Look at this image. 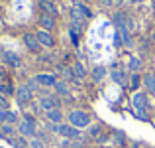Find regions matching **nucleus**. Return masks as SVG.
Segmentation results:
<instances>
[{"label":"nucleus","instance_id":"aec40b11","mask_svg":"<svg viewBox=\"0 0 155 148\" xmlns=\"http://www.w3.org/2000/svg\"><path fill=\"white\" fill-rule=\"evenodd\" d=\"M2 61L8 65V67H12V69H16V67H20V65H22V59H20V55H16V53H12V51H4Z\"/></svg>","mask_w":155,"mask_h":148},{"label":"nucleus","instance_id":"a878e982","mask_svg":"<svg viewBox=\"0 0 155 148\" xmlns=\"http://www.w3.org/2000/svg\"><path fill=\"white\" fill-rule=\"evenodd\" d=\"M26 85H28V89H31L34 93H41V89H43L41 85L35 81V77H28V79H26Z\"/></svg>","mask_w":155,"mask_h":148},{"label":"nucleus","instance_id":"c9c22d12","mask_svg":"<svg viewBox=\"0 0 155 148\" xmlns=\"http://www.w3.org/2000/svg\"><path fill=\"white\" fill-rule=\"evenodd\" d=\"M153 8H155V4H153Z\"/></svg>","mask_w":155,"mask_h":148},{"label":"nucleus","instance_id":"2f4dec72","mask_svg":"<svg viewBox=\"0 0 155 148\" xmlns=\"http://www.w3.org/2000/svg\"><path fill=\"white\" fill-rule=\"evenodd\" d=\"M149 40H151V42L155 44V28H153V30H151V36H149Z\"/></svg>","mask_w":155,"mask_h":148},{"label":"nucleus","instance_id":"e433bc0d","mask_svg":"<svg viewBox=\"0 0 155 148\" xmlns=\"http://www.w3.org/2000/svg\"><path fill=\"white\" fill-rule=\"evenodd\" d=\"M153 71H155V69H153Z\"/></svg>","mask_w":155,"mask_h":148},{"label":"nucleus","instance_id":"f257e3e1","mask_svg":"<svg viewBox=\"0 0 155 148\" xmlns=\"http://www.w3.org/2000/svg\"><path fill=\"white\" fill-rule=\"evenodd\" d=\"M65 121H67L71 126L79 129V130L88 129V126L92 125V117L87 113V111H83V109H71L67 113V117H65Z\"/></svg>","mask_w":155,"mask_h":148},{"label":"nucleus","instance_id":"20e7f679","mask_svg":"<svg viewBox=\"0 0 155 148\" xmlns=\"http://www.w3.org/2000/svg\"><path fill=\"white\" fill-rule=\"evenodd\" d=\"M69 16H71V20L75 24H83L84 20H88V18H92V12H91V8L87 6V4H77V6H71V10H69Z\"/></svg>","mask_w":155,"mask_h":148},{"label":"nucleus","instance_id":"bb28decb","mask_svg":"<svg viewBox=\"0 0 155 148\" xmlns=\"http://www.w3.org/2000/svg\"><path fill=\"white\" fill-rule=\"evenodd\" d=\"M30 148H47V144L41 140V138L34 136V138H30Z\"/></svg>","mask_w":155,"mask_h":148},{"label":"nucleus","instance_id":"f3484780","mask_svg":"<svg viewBox=\"0 0 155 148\" xmlns=\"http://www.w3.org/2000/svg\"><path fill=\"white\" fill-rule=\"evenodd\" d=\"M108 69L104 67V65H94V67L91 69V79L94 81V83H100V81H104L106 77H108Z\"/></svg>","mask_w":155,"mask_h":148},{"label":"nucleus","instance_id":"f03ea898","mask_svg":"<svg viewBox=\"0 0 155 148\" xmlns=\"http://www.w3.org/2000/svg\"><path fill=\"white\" fill-rule=\"evenodd\" d=\"M132 107L136 111V117L141 118V121H149V115H147V109H149V97L145 91H137L134 93L132 97Z\"/></svg>","mask_w":155,"mask_h":148},{"label":"nucleus","instance_id":"9d476101","mask_svg":"<svg viewBox=\"0 0 155 148\" xmlns=\"http://www.w3.org/2000/svg\"><path fill=\"white\" fill-rule=\"evenodd\" d=\"M108 75H110V79H112L116 85H120V87H128L130 73H126V69H118L116 65H112V69H110Z\"/></svg>","mask_w":155,"mask_h":148},{"label":"nucleus","instance_id":"9b49d317","mask_svg":"<svg viewBox=\"0 0 155 148\" xmlns=\"http://www.w3.org/2000/svg\"><path fill=\"white\" fill-rule=\"evenodd\" d=\"M38 26L41 28V30L53 32V28L57 26V16H53V14H47V12H39V18H38Z\"/></svg>","mask_w":155,"mask_h":148},{"label":"nucleus","instance_id":"473e14b6","mask_svg":"<svg viewBox=\"0 0 155 148\" xmlns=\"http://www.w3.org/2000/svg\"><path fill=\"white\" fill-rule=\"evenodd\" d=\"M69 2H71L73 6H77V4H81V2H83V0H69Z\"/></svg>","mask_w":155,"mask_h":148},{"label":"nucleus","instance_id":"ddd939ff","mask_svg":"<svg viewBox=\"0 0 155 148\" xmlns=\"http://www.w3.org/2000/svg\"><path fill=\"white\" fill-rule=\"evenodd\" d=\"M65 117H67V115L63 113V109H51V111H45V113H43L45 122H53V125H63Z\"/></svg>","mask_w":155,"mask_h":148},{"label":"nucleus","instance_id":"b1692460","mask_svg":"<svg viewBox=\"0 0 155 148\" xmlns=\"http://www.w3.org/2000/svg\"><path fill=\"white\" fill-rule=\"evenodd\" d=\"M102 129H104V126L100 125V122H94V125H91V126H88V136H91V138H94V140H96V138H98L100 134L104 132Z\"/></svg>","mask_w":155,"mask_h":148},{"label":"nucleus","instance_id":"0eeeda50","mask_svg":"<svg viewBox=\"0 0 155 148\" xmlns=\"http://www.w3.org/2000/svg\"><path fill=\"white\" fill-rule=\"evenodd\" d=\"M34 95L35 93L31 91V89H28V85L24 83V85H18V87H16V101L20 103V105H31V103H34Z\"/></svg>","mask_w":155,"mask_h":148},{"label":"nucleus","instance_id":"1a4fd4ad","mask_svg":"<svg viewBox=\"0 0 155 148\" xmlns=\"http://www.w3.org/2000/svg\"><path fill=\"white\" fill-rule=\"evenodd\" d=\"M24 46H26V49L30 53H34V55H39L41 53V44H39L38 36L31 34V32H28V34H24Z\"/></svg>","mask_w":155,"mask_h":148},{"label":"nucleus","instance_id":"7ed1b4c3","mask_svg":"<svg viewBox=\"0 0 155 148\" xmlns=\"http://www.w3.org/2000/svg\"><path fill=\"white\" fill-rule=\"evenodd\" d=\"M18 134L24 136V138H28V140L38 136V122H35V118L31 117V115H26V117L18 122Z\"/></svg>","mask_w":155,"mask_h":148},{"label":"nucleus","instance_id":"cd10ccee","mask_svg":"<svg viewBox=\"0 0 155 148\" xmlns=\"http://www.w3.org/2000/svg\"><path fill=\"white\" fill-rule=\"evenodd\" d=\"M8 109H10V103H8V97L0 93V111H8Z\"/></svg>","mask_w":155,"mask_h":148},{"label":"nucleus","instance_id":"72a5a7b5","mask_svg":"<svg viewBox=\"0 0 155 148\" xmlns=\"http://www.w3.org/2000/svg\"><path fill=\"white\" fill-rule=\"evenodd\" d=\"M151 122H153V126H155V115H153V118H151Z\"/></svg>","mask_w":155,"mask_h":148},{"label":"nucleus","instance_id":"c85d7f7f","mask_svg":"<svg viewBox=\"0 0 155 148\" xmlns=\"http://www.w3.org/2000/svg\"><path fill=\"white\" fill-rule=\"evenodd\" d=\"M45 129L49 132H59V125H53V122H45Z\"/></svg>","mask_w":155,"mask_h":148},{"label":"nucleus","instance_id":"6e6552de","mask_svg":"<svg viewBox=\"0 0 155 148\" xmlns=\"http://www.w3.org/2000/svg\"><path fill=\"white\" fill-rule=\"evenodd\" d=\"M35 81H38L39 85H41L43 89H53L55 87V83L59 81V77L55 75V73H51V71H41V73H35Z\"/></svg>","mask_w":155,"mask_h":148},{"label":"nucleus","instance_id":"6ab92c4d","mask_svg":"<svg viewBox=\"0 0 155 148\" xmlns=\"http://www.w3.org/2000/svg\"><path fill=\"white\" fill-rule=\"evenodd\" d=\"M143 69V59L140 55H130L128 59V71L130 73H141Z\"/></svg>","mask_w":155,"mask_h":148},{"label":"nucleus","instance_id":"412c9836","mask_svg":"<svg viewBox=\"0 0 155 148\" xmlns=\"http://www.w3.org/2000/svg\"><path fill=\"white\" fill-rule=\"evenodd\" d=\"M143 85V77H141V73H130V79H128V87L132 89L134 93L140 91V87Z\"/></svg>","mask_w":155,"mask_h":148},{"label":"nucleus","instance_id":"4468645a","mask_svg":"<svg viewBox=\"0 0 155 148\" xmlns=\"http://www.w3.org/2000/svg\"><path fill=\"white\" fill-rule=\"evenodd\" d=\"M22 121V118L18 117V113H14V111H0V125H14L18 126V122Z\"/></svg>","mask_w":155,"mask_h":148},{"label":"nucleus","instance_id":"a211bd4d","mask_svg":"<svg viewBox=\"0 0 155 148\" xmlns=\"http://www.w3.org/2000/svg\"><path fill=\"white\" fill-rule=\"evenodd\" d=\"M143 89L147 95H155V71L143 73Z\"/></svg>","mask_w":155,"mask_h":148},{"label":"nucleus","instance_id":"39448f33","mask_svg":"<svg viewBox=\"0 0 155 148\" xmlns=\"http://www.w3.org/2000/svg\"><path fill=\"white\" fill-rule=\"evenodd\" d=\"M61 99L55 95V93H47V95H39L38 99V105L39 109L45 113V111H51V109H61Z\"/></svg>","mask_w":155,"mask_h":148},{"label":"nucleus","instance_id":"dca6fc26","mask_svg":"<svg viewBox=\"0 0 155 148\" xmlns=\"http://www.w3.org/2000/svg\"><path fill=\"white\" fill-rule=\"evenodd\" d=\"M53 91H55V95L63 101V99H67V97H71V89H69V83L67 81H63V79H59L55 83V87H53Z\"/></svg>","mask_w":155,"mask_h":148},{"label":"nucleus","instance_id":"7c9ffc66","mask_svg":"<svg viewBox=\"0 0 155 148\" xmlns=\"http://www.w3.org/2000/svg\"><path fill=\"white\" fill-rule=\"evenodd\" d=\"M130 4H143V2H147V0H128Z\"/></svg>","mask_w":155,"mask_h":148},{"label":"nucleus","instance_id":"f704fd0d","mask_svg":"<svg viewBox=\"0 0 155 148\" xmlns=\"http://www.w3.org/2000/svg\"><path fill=\"white\" fill-rule=\"evenodd\" d=\"M87 148H94V146H87Z\"/></svg>","mask_w":155,"mask_h":148},{"label":"nucleus","instance_id":"4be33fe9","mask_svg":"<svg viewBox=\"0 0 155 148\" xmlns=\"http://www.w3.org/2000/svg\"><path fill=\"white\" fill-rule=\"evenodd\" d=\"M39 8H41V12H47V14L57 16V6H55L53 0H41V2H39Z\"/></svg>","mask_w":155,"mask_h":148},{"label":"nucleus","instance_id":"2eb2a0df","mask_svg":"<svg viewBox=\"0 0 155 148\" xmlns=\"http://www.w3.org/2000/svg\"><path fill=\"white\" fill-rule=\"evenodd\" d=\"M71 67H73V73H75V79L79 81V83H81L83 79H87L88 75H91V71H88V69L84 67L83 61H75V63H73Z\"/></svg>","mask_w":155,"mask_h":148},{"label":"nucleus","instance_id":"f8f14e48","mask_svg":"<svg viewBox=\"0 0 155 148\" xmlns=\"http://www.w3.org/2000/svg\"><path fill=\"white\" fill-rule=\"evenodd\" d=\"M35 36H38L41 48H47V49L55 48V36H53V32H47V30H41V28H39V30L35 32Z\"/></svg>","mask_w":155,"mask_h":148},{"label":"nucleus","instance_id":"5701e85b","mask_svg":"<svg viewBox=\"0 0 155 148\" xmlns=\"http://www.w3.org/2000/svg\"><path fill=\"white\" fill-rule=\"evenodd\" d=\"M112 140H114V144H116L118 148H124L126 144H128V138H126V134H124V132H118V130H114V132H112Z\"/></svg>","mask_w":155,"mask_h":148},{"label":"nucleus","instance_id":"393cba45","mask_svg":"<svg viewBox=\"0 0 155 148\" xmlns=\"http://www.w3.org/2000/svg\"><path fill=\"white\" fill-rule=\"evenodd\" d=\"M98 2H100V6L110 8V10H112V8H120L126 0H98Z\"/></svg>","mask_w":155,"mask_h":148},{"label":"nucleus","instance_id":"423d86ee","mask_svg":"<svg viewBox=\"0 0 155 148\" xmlns=\"http://www.w3.org/2000/svg\"><path fill=\"white\" fill-rule=\"evenodd\" d=\"M59 136H63L65 140H71V142H75V140H81L83 138V132H81L79 129H75V126H71L69 122H63V125H59Z\"/></svg>","mask_w":155,"mask_h":148},{"label":"nucleus","instance_id":"c756f323","mask_svg":"<svg viewBox=\"0 0 155 148\" xmlns=\"http://www.w3.org/2000/svg\"><path fill=\"white\" fill-rule=\"evenodd\" d=\"M71 148H87V144H83V142L75 140V142H71Z\"/></svg>","mask_w":155,"mask_h":148}]
</instances>
